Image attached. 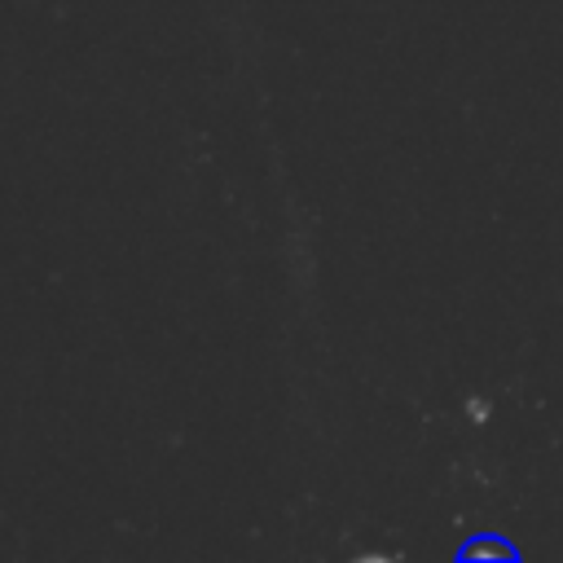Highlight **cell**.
Returning <instances> with one entry per match:
<instances>
[{
    "label": "cell",
    "mask_w": 563,
    "mask_h": 563,
    "mask_svg": "<svg viewBox=\"0 0 563 563\" xmlns=\"http://www.w3.org/2000/svg\"><path fill=\"white\" fill-rule=\"evenodd\" d=\"M457 559H501V563H515V559H519V545H510V541L497 537V532H479V537L462 541Z\"/></svg>",
    "instance_id": "obj_1"
}]
</instances>
